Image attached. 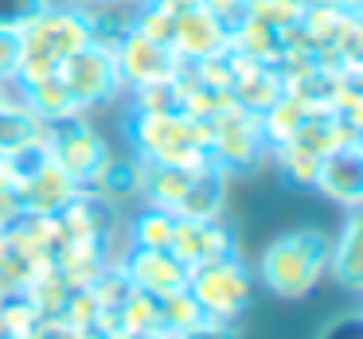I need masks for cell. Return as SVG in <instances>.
Wrapping results in <instances>:
<instances>
[{
    "mask_svg": "<svg viewBox=\"0 0 363 339\" xmlns=\"http://www.w3.org/2000/svg\"><path fill=\"white\" fill-rule=\"evenodd\" d=\"M328 246L332 238L316 226L274 238L258 258V281L281 300L308 297L328 277Z\"/></svg>",
    "mask_w": 363,
    "mask_h": 339,
    "instance_id": "1",
    "label": "cell"
},
{
    "mask_svg": "<svg viewBox=\"0 0 363 339\" xmlns=\"http://www.w3.org/2000/svg\"><path fill=\"white\" fill-rule=\"evenodd\" d=\"M125 141L141 164H180L203 168L211 164L207 152V125L188 113H125Z\"/></svg>",
    "mask_w": 363,
    "mask_h": 339,
    "instance_id": "2",
    "label": "cell"
},
{
    "mask_svg": "<svg viewBox=\"0 0 363 339\" xmlns=\"http://www.w3.org/2000/svg\"><path fill=\"white\" fill-rule=\"evenodd\" d=\"M86 28L82 16L74 8L63 4H51L48 12L32 20V24L20 32V71H16V86H28L35 79H48L55 74L67 59L79 47H86Z\"/></svg>",
    "mask_w": 363,
    "mask_h": 339,
    "instance_id": "3",
    "label": "cell"
},
{
    "mask_svg": "<svg viewBox=\"0 0 363 339\" xmlns=\"http://www.w3.org/2000/svg\"><path fill=\"white\" fill-rule=\"evenodd\" d=\"M188 297L196 300V308L207 320L235 323L254 297V273L242 261V253L203 261V265L188 269Z\"/></svg>",
    "mask_w": 363,
    "mask_h": 339,
    "instance_id": "4",
    "label": "cell"
},
{
    "mask_svg": "<svg viewBox=\"0 0 363 339\" xmlns=\"http://www.w3.org/2000/svg\"><path fill=\"white\" fill-rule=\"evenodd\" d=\"M203 125H207L211 164L223 168L227 176H250L269 160V144L262 137V121L254 113L238 110V105H227V110L215 113Z\"/></svg>",
    "mask_w": 363,
    "mask_h": 339,
    "instance_id": "5",
    "label": "cell"
},
{
    "mask_svg": "<svg viewBox=\"0 0 363 339\" xmlns=\"http://www.w3.org/2000/svg\"><path fill=\"white\" fill-rule=\"evenodd\" d=\"M43 149H48V160L59 168L63 176H71L74 183L86 188L94 180V172L102 168V160L110 156L102 133L90 125L86 117H63V121H51L43 129Z\"/></svg>",
    "mask_w": 363,
    "mask_h": 339,
    "instance_id": "6",
    "label": "cell"
},
{
    "mask_svg": "<svg viewBox=\"0 0 363 339\" xmlns=\"http://www.w3.org/2000/svg\"><path fill=\"white\" fill-rule=\"evenodd\" d=\"M55 74L63 79V86L71 90L74 105H79L82 113L98 110V105H110L113 98L125 90L121 86V74H118V63H113V51L98 47V43L79 47Z\"/></svg>",
    "mask_w": 363,
    "mask_h": 339,
    "instance_id": "7",
    "label": "cell"
},
{
    "mask_svg": "<svg viewBox=\"0 0 363 339\" xmlns=\"http://www.w3.org/2000/svg\"><path fill=\"white\" fill-rule=\"evenodd\" d=\"M113 265L125 273V281L133 285L137 292H145V297H152V300L188 289V265H184L172 250H141V246H125V250L113 258Z\"/></svg>",
    "mask_w": 363,
    "mask_h": 339,
    "instance_id": "8",
    "label": "cell"
},
{
    "mask_svg": "<svg viewBox=\"0 0 363 339\" xmlns=\"http://www.w3.org/2000/svg\"><path fill=\"white\" fill-rule=\"evenodd\" d=\"M113 63H118V74H121V86L125 90L149 86V82H168V79H176L180 67H184L172 47L145 40L141 32H129L125 40L113 47Z\"/></svg>",
    "mask_w": 363,
    "mask_h": 339,
    "instance_id": "9",
    "label": "cell"
},
{
    "mask_svg": "<svg viewBox=\"0 0 363 339\" xmlns=\"http://www.w3.org/2000/svg\"><path fill=\"white\" fill-rule=\"evenodd\" d=\"M168 250H172L188 269H196V265H203V261L238 253V238H235V226L227 222V214H219V219H203V222L176 219L172 246H168Z\"/></svg>",
    "mask_w": 363,
    "mask_h": 339,
    "instance_id": "10",
    "label": "cell"
},
{
    "mask_svg": "<svg viewBox=\"0 0 363 339\" xmlns=\"http://www.w3.org/2000/svg\"><path fill=\"white\" fill-rule=\"evenodd\" d=\"M316 191L344 211H359L363 203V149H340L320 160Z\"/></svg>",
    "mask_w": 363,
    "mask_h": 339,
    "instance_id": "11",
    "label": "cell"
},
{
    "mask_svg": "<svg viewBox=\"0 0 363 339\" xmlns=\"http://www.w3.org/2000/svg\"><path fill=\"white\" fill-rule=\"evenodd\" d=\"M12 191H16V203H20V211H24V214H59L63 207H71L74 199H79L82 183H74L71 176H63L48 160L32 180L12 183Z\"/></svg>",
    "mask_w": 363,
    "mask_h": 339,
    "instance_id": "12",
    "label": "cell"
},
{
    "mask_svg": "<svg viewBox=\"0 0 363 339\" xmlns=\"http://www.w3.org/2000/svg\"><path fill=\"white\" fill-rule=\"evenodd\" d=\"M227 40H230L227 28H223L203 4L184 12V16H176L172 51H176L180 63H199V59H207V55H219V51H227Z\"/></svg>",
    "mask_w": 363,
    "mask_h": 339,
    "instance_id": "13",
    "label": "cell"
},
{
    "mask_svg": "<svg viewBox=\"0 0 363 339\" xmlns=\"http://www.w3.org/2000/svg\"><path fill=\"white\" fill-rule=\"evenodd\" d=\"M281 94H285V79H281V71H277V67L246 63V59L235 55V82H230V102H235L238 110H246V113H254V117H262V113H266Z\"/></svg>",
    "mask_w": 363,
    "mask_h": 339,
    "instance_id": "14",
    "label": "cell"
},
{
    "mask_svg": "<svg viewBox=\"0 0 363 339\" xmlns=\"http://www.w3.org/2000/svg\"><path fill=\"white\" fill-rule=\"evenodd\" d=\"M90 195H98L102 203H110L113 211L121 207H133L141 203V160L129 152V156H106L102 168L94 172V180L86 183Z\"/></svg>",
    "mask_w": 363,
    "mask_h": 339,
    "instance_id": "15",
    "label": "cell"
},
{
    "mask_svg": "<svg viewBox=\"0 0 363 339\" xmlns=\"http://www.w3.org/2000/svg\"><path fill=\"white\" fill-rule=\"evenodd\" d=\"M328 273L340 289L359 292L363 289V222L359 211H347L340 234L328 246Z\"/></svg>",
    "mask_w": 363,
    "mask_h": 339,
    "instance_id": "16",
    "label": "cell"
},
{
    "mask_svg": "<svg viewBox=\"0 0 363 339\" xmlns=\"http://www.w3.org/2000/svg\"><path fill=\"white\" fill-rule=\"evenodd\" d=\"M227 195H230V176L215 164H203L191 180L188 195L176 207V219H196V222L219 219V214H227Z\"/></svg>",
    "mask_w": 363,
    "mask_h": 339,
    "instance_id": "17",
    "label": "cell"
},
{
    "mask_svg": "<svg viewBox=\"0 0 363 339\" xmlns=\"http://www.w3.org/2000/svg\"><path fill=\"white\" fill-rule=\"evenodd\" d=\"M199 168H180V164H141V203L172 211L180 207V199L188 195L191 180Z\"/></svg>",
    "mask_w": 363,
    "mask_h": 339,
    "instance_id": "18",
    "label": "cell"
},
{
    "mask_svg": "<svg viewBox=\"0 0 363 339\" xmlns=\"http://www.w3.org/2000/svg\"><path fill=\"white\" fill-rule=\"evenodd\" d=\"M16 98L43 121V125H51V121H63V117H79V113H82L79 105H74L71 90L63 86V79H59V74L35 79V82H28V86H16Z\"/></svg>",
    "mask_w": 363,
    "mask_h": 339,
    "instance_id": "19",
    "label": "cell"
},
{
    "mask_svg": "<svg viewBox=\"0 0 363 339\" xmlns=\"http://www.w3.org/2000/svg\"><path fill=\"white\" fill-rule=\"evenodd\" d=\"M43 129L48 125H43V121L16 98V90H12V98L0 105V156H12V152L28 149V144H40Z\"/></svg>",
    "mask_w": 363,
    "mask_h": 339,
    "instance_id": "20",
    "label": "cell"
},
{
    "mask_svg": "<svg viewBox=\"0 0 363 339\" xmlns=\"http://www.w3.org/2000/svg\"><path fill=\"white\" fill-rule=\"evenodd\" d=\"M82 28H86V40L98 43V47H118L129 32H133V8H121V4H110V0H98L90 8H79Z\"/></svg>",
    "mask_w": 363,
    "mask_h": 339,
    "instance_id": "21",
    "label": "cell"
},
{
    "mask_svg": "<svg viewBox=\"0 0 363 339\" xmlns=\"http://www.w3.org/2000/svg\"><path fill=\"white\" fill-rule=\"evenodd\" d=\"M308 113H313V110H308L301 98H293L289 90H285V94L277 98V102L258 117V121H262V137H266V144H269V149H277V144L297 141V133H301V125L308 121Z\"/></svg>",
    "mask_w": 363,
    "mask_h": 339,
    "instance_id": "22",
    "label": "cell"
},
{
    "mask_svg": "<svg viewBox=\"0 0 363 339\" xmlns=\"http://www.w3.org/2000/svg\"><path fill=\"white\" fill-rule=\"evenodd\" d=\"M172 230H176V214L160 211V207L141 203L129 219V246L141 250H168L172 246Z\"/></svg>",
    "mask_w": 363,
    "mask_h": 339,
    "instance_id": "23",
    "label": "cell"
},
{
    "mask_svg": "<svg viewBox=\"0 0 363 339\" xmlns=\"http://www.w3.org/2000/svg\"><path fill=\"white\" fill-rule=\"evenodd\" d=\"M269 160H274V168L281 172V180L289 183V188H316V172H320L324 156H316V152H308L305 144L289 141V144L269 149Z\"/></svg>",
    "mask_w": 363,
    "mask_h": 339,
    "instance_id": "24",
    "label": "cell"
},
{
    "mask_svg": "<svg viewBox=\"0 0 363 339\" xmlns=\"http://www.w3.org/2000/svg\"><path fill=\"white\" fill-rule=\"evenodd\" d=\"M129 110H137V113H184L180 74L168 82H149V86L129 90Z\"/></svg>",
    "mask_w": 363,
    "mask_h": 339,
    "instance_id": "25",
    "label": "cell"
},
{
    "mask_svg": "<svg viewBox=\"0 0 363 339\" xmlns=\"http://www.w3.org/2000/svg\"><path fill=\"white\" fill-rule=\"evenodd\" d=\"M196 320H203V312H199L196 300L188 297V289L157 300V331L160 335H180V331L191 328Z\"/></svg>",
    "mask_w": 363,
    "mask_h": 339,
    "instance_id": "26",
    "label": "cell"
},
{
    "mask_svg": "<svg viewBox=\"0 0 363 339\" xmlns=\"http://www.w3.org/2000/svg\"><path fill=\"white\" fill-rule=\"evenodd\" d=\"M133 32H141L145 40H152V43L172 47L176 16H172V12H164L160 4H152V0H145L141 8H133Z\"/></svg>",
    "mask_w": 363,
    "mask_h": 339,
    "instance_id": "27",
    "label": "cell"
},
{
    "mask_svg": "<svg viewBox=\"0 0 363 339\" xmlns=\"http://www.w3.org/2000/svg\"><path fill=\"white\" fill-rule=\"evenodd\" d=\"M250 20L274 28V32H285V28L301 24V4H293V0H250Z\"/></svg>",
    "mask_w": 363,
    "mask_h": 339,
    "instance_id": "28",
    "label": "cell"
},
{
    "mask_svg": "<svg viewBox=\"0 0 363 339\" xmlns=\"http://www.w3.org/2000/svg\"><path fill=\"white\" fill-rule=\"evenodd\" d=\"M48 8L51 0H0V32H24Z\"/></svg>",
    "mask_w": 363,
    "mask_h": 339,
    "instance_id": "29",
    "label": "cell"
},
{
    "mask_svg": "<svg viewBox=\"0 0 363 339\" xmlns=\"http://www.w3.org/2000/svg\"><path fill=\"white\" fill-rule=\"evenodd\" d=\"M203 8L227 28V35L250 20V0H203Z\"/></svg>",
    "mask_w": 363,
    "mask_h": 339,
    "instance_id": "30",
    "label": "cell"
},
{
    "mask_svg": "<svg viewBox=\"0 0 363 339\" xmlns=\"http://www.w3.org/2000/svg\"><path fill=\"white\" fill-rule=\"evenodd\" d=\"M20 71V32H0V86L16 90Z\"/></svg>",
    "mask_w": 363,
    "mask_h": 339,
    "instance_id": "31",
    "label": "cell"
},
{
    "mask_svg": "<svg viewBox=\"0 0 363 339\" xmlns=\"http://www.w3.org/2000/svg\"><path fill=\"white\" fill-rule=\"evenodd\" d=\"M168 339H242L238 335V328L235 323H227V320H196L191 328H184L180 335H168Z\"/></svg>",
    "mask_w": 363,
    "mask_h": 339,
    "instance_id": "32",
    "label": "cell"
},
{
    "mask_svg": "<svg viewBox=\"0 0 363 339\" xmlns=\"http://www.w3.org/2000/svg\"><path fill=\"white\" fill-rule=\"evenodd\" d=\"M324 339H363V320L359 316H344V320L324 328Z\"/></svg>",
    "mask_w": 363,
    "mask_h": 339,
    "instance_id": "33",
    "label": "cell"
},
{
    "mask_svg": "<svg viewBox=\"0 0 363 339\" xmlns=\"http://www.w3.org/2000/svg\"><path fill=\"white\" fill-rule=\"evenodd\" d=\"M152 4H160V8H164V12H172V16H184V12L199 8L203 0H152Z\"/></svg>",
    "mask_w": 363,
    "mask_h": 339,
    "instance_id": "34",
    "label": "cell"
},
{
    "mask_svg": "<svg viewBox=\"0 0 363 339\" xmlns=\"http://www.w3.org/2000/svg\"><path fill=\"white\" fill-rule=\"evenodd\" d=\"M332 4H336L340 12H352V16H359V12H363V0H332Z\"/></svg>",
    "mask_w": 363,
    "mask_h": 339,
    "instance_id": "35",
    "label": "cell"
},
{
    "mask_svg": "<svg viewBox=\"0 0 363 339\" xmlns=\"http://www.w3.org/2000/svg\"><path fill=\"white\" fill-rule=\"evenodd\" d=\"M51 4H63V8H90V4H98V0H51Z\"/></svg>",
    "mask_w": 363,
    "mask_h": 339,
    "instance_id": "36",
    "label": "cell"
},
{
    "mask_svg": "<svg viewBox=\"0 0 363 339\" xmlns=\"http://www.w3.org/2000/svg\"><path fill=\"white\" fill-rule=\"evenodd\" d=\"M110 4H121V8H141L145 0H110Z\"/></svg>",
    "mask_w": 363,
    "mask_h": 339,
    "instance_id": "37",
    "label": "cell"
},
{
    "mask_svg": "<svg viewBox=\"0 0 363 339\" xmlns=\"http://www.w3.org/2000/svg\"><path fill=\"white\" fill-rule=\"evenodd\" d=\"M293 4H301V8H308V4H332V0H293Z\"/></svg>",
    "mask_w": 363,
    "mask_h": 339,
    "instance_id": "38",
    "label": "cell"
},
{
    "mask_svg": "<svg viewBox=\"0 0 363 339\" xmlns=\"http://www.w3.org/2000/svg\"><path fill=\"white\" fill-rule=\"evenodd\" d=\"M9 98H12V86H0V105L9 102Z\"/></svg>",
    "mask_w": 363,
    "mask_h": 339,
    "instance_id": "39",
    "label": "cell"
}]
</instances>
